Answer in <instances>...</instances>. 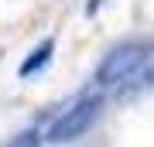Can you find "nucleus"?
<instances>
[{
    "mask_svg": "<svg viewBox=\"0 0 154 147\" xmlns=\"http://www.w3.org/2000/svg\"><path fill=\"white\" fill-rule=\"evenodd\" d=\"M99 113H103V93L89 89V93H82L69 109H62L55 120H51V127L45 130V140L48 144H72V140H79V137H86L89 127L99 120Z\"/></svg>",
    "mask_w": 154,
    "mask_h": 147,
    "instance_id": "1",
    "label": "nucleus"
},
{
    "mask_svg": "<svg viewBox=\"0 0 154 147\" xmlns=\"http://www.w3.org/2000/svg\"><path fill=\"white\" fill-rule=\"evenodd\" d=\"M151 55V44L147 41H123L110 48L103 55V62L96 65V86L99 89H113V86H123L127 79L137 75V69L147 62Z\"/></svg>",
    "mask_w": 154,
    "mask_h": 147,
    "instance_id": "2",
    "label": "nucleus"
},
{
    "mask_svg": "<svg viewBox=\"0 0 154 147\" xmlns=\"http://www.w3.org/2000/svg\"><path fill=\"white\" fill-rule=\"evenodd\" d=\"M51 55H55V41L45 38L38 48H34L28 58L21 62V79H31V75H38L41 69H48V65H51Z\"/></svg>",
    "mask_w": 154,
    "mask_h": 147,
    "instance_id": "3",
    "label": "nucleus"
},
{
    "mask_svg": "<svg viewBox=\"0 0 154 147\" xmlns=\"http://www.w3.org/2000/svg\"><path fill=\"white\" fill-rule=\"evenodd\" d=\"M4 147H41V133L38 130H21V133H14Z\"/></svg>",
    "mask_w": 154,
    "mask_h": 147,
    "instance_id": "4",
    "label": "nucleus"
},
{
    "mask_svg": "<svg viewBox=\"0 0 154 147\" xmlns=\"http://www.w3.org/2000/svg\"><path fill=\"white\" fill-rule=\"evenodd\" d=\"M144 86H154V58L144 65Z\"/></svg>",
    "mask_w": 154,
    "mask_h": 147,
    "instance_id": "5",
    "label": "nucleus"
},
{
    "mask_svg": "<svg viewBox=\"0 0 154 147\" xmlns=\"http://www.w3.org/2000/svg\"><path fill=\"white\" fill-rule=\"evenodd\" d=\"M103 4H106V0H89V4H86V14L93 17L96 11H103Z\"/></svg>",
    "mask_w": 154,
    "mask_h": 147,
    "instance_id": "6",
    "label": "nucleus"
}]
</instances>
